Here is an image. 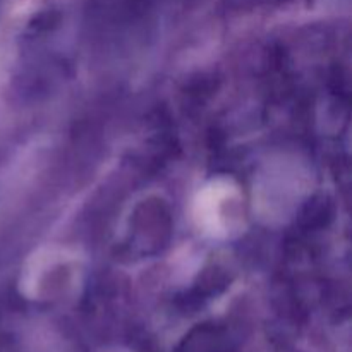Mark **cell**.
Returning <instances> with one entry per match:
<instances>
[{
  "label": "cell",
  "mask_w": 352,
  "mask_h": 352,
  "mask_svg": "<svg viewBox=\"0 0 352 352\" xmlns=\"http://www.w3.org/2000/svg\"><path fill=\"white\" fill-rule=\"evenodd\" d=\"M241 195L230 181H212L195 199V220L212 237H227L239 222Z\"/></svg>",
  "instance_id": "6da1fadb"
}]
</instances>
